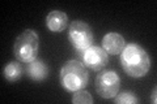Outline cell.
I'll return each mask as SVG.
<instances>
[{"mask_svg":"<svg viewBox=\"0 0 157 104\" xmlns=\"http://www.w3.org/2000/svg\"><path fill=\"white\" fill-rule=\"evenodd\" d=\"M121 65L124 73L132 78H140L147 76L151 69V59L145 49L136 43L124 46L121 52Z\"/></svg>","mask_w":157,"mask_h":104,"instance_id":"1","label":"cell"},{"mask_svg":"<svg viewBox=\"0 0 157 104\" xmlns=\"http://www.w3.org/2000/svg\"><path fill=\"white\" fill-rule=\"evenodd\" d=\"M59 80L67 91L75 92L86 87L89 82V73L82 63L78 60H70L62 66Z\"/></svg>","mask_w":157,"mask_h":104,"instance_id":"2","label":"cell"},{"mask_svg":"<svg viewBox=\"0 0 157 104\" xmlns=\"http://www.w3.org/2000/svg\"><path fill=\"white\" fill-rule=\"evenodd\" d=\"M39 49V38L38 34L32 30L26 29L16 38L13 46V53L20 63H32L37 59Z\"/></svg>","mask_w":157,"mask_h":104,"instance_id":"3","label":"cell"},{"mask_svg":"<svg viewBox=\"0 0 157 104\" xmlns=\"http://www.w3.org/2000/svg\"><path fill=\"white\" fill-rule=\"evenodd\" d=\"M94 87L97 94L104 99L114 98L121 88V77L114 70H102L96 77Z\"/></svg>","mask_w":157,"mask_h":104,"instance_id":"4","label":"cell"},{"mask_svg":"<svg viewBox=\"0 0 157 104\" xmlns=\"http://www.w3.org/2000/svg\"><path fill=\"white\" fill-rule=\"evenodd\" d=\"M68 39L75 49H86L93 43L92 27L81 20H76L70 25L68 29Z\"/></svg>","mask_w":157,"mask_h":104,"instance_id":"5","label":"cell"},{"mask_svg":"<svg viewBox=\"0 0 157 104\" xmlns=\"http://www.w3.org/2000/svg\"><path fill=\"white\" fill-rule=\"evenodd\" d=\"M76 55L78 57V61L84 64L85 68L97 72L102 70L109 61L107 52L98 46H90L86 49H76Z\"/></svg>","mask_w":157,"mask_h":104,"instance_id":"6","label":"cell"},{"mask_svg":"<svg viewBox=\"0 0 157 104\" xmlns=\"http://www.w3.org/2000/svg\"><path fill=\"white\" fill-rule=\"evenodd\" d=\"M124 46V38L118 33H107L102 39V48L110 55H119Z\"/></svg>","mask_w":157,"mask_h":104,"instance_id":"7","label":"cell"},{"mask_svg":"<svg viewBox=\"0 0 157 104\" xmlns=\"http://www.w3.org/2000/svg\"><path fill=\"white\" fill-rule=\"evenodd\" d=\"M46 26L52 33H62L68 26V16L62 11H51L46 17Z\"/></svg>","mask_w":157,"mask_h":104,"instance_id":"8","label":"cell"},{"mask_svg":"<svg viewBox=\"0 0 157 104\" xmlns=\"http://www.w3.org/2000/svg\"><path fill=\"white\" fill-rule=\"evenodd\" d=\"M26 74L33 81H43L48 76V66L41 59H36L26 64Z\"/></svg>","mask_w":157,"mask_h":104,"instance_id":"9","label":"cell"},{"mask_svg":"<svg viewBox=\"0 0 157 104\" xmlns=\"http://www.w3.org/2000/svg\"><path fill=\"white\" fill-rule=\"evenodd\" d=\"M3 76L8 82H16L22 76V66L20 63L11 61L3 68Z\"/></svg>","mask_w":157,"mask_h":104,"instance_id":"10","label":"cell"},{"mask_svg":"<svg viewBox=\"0 0 157 104\" xmlns=\"http://www.w3.org/2000/svg\"><path fill=\"white\" fill-rule=\"evenodd\" d=\"M72 103L73 104H92L93 98L88 91H84L81 88V90L75 91V94L72 96Z\"/></svg>","mask_w":157,"mask_h":104,"instance_id":"11","label":"cell"},{"mask_svg":"<svg viewBox=\"0 0 157 104\" xmlns=\"http://www.w3.org/2000/svg\"><path fill=\"white\" fill-rule=\"evenodd\" d=\"M113 99H114V102L117 104H136L137 103L136 96L130 91H123L121 94H117Z\"/></svg>","mask_w":157,"mask_h":104,"instance_id":"12","label":"cell"},{"mask_svg":"<svg viewBox=\"0 0 157 104\" xmlns=\"http://www.w3.org/2000/svg\"><path fill=\"white\" fill-rule=\"evenodd\" d=\"M156 94H157V91H156V88H155V90H153V92H152V96H151V100H152V103H153V104H156V103H157Z\"/></svg>","mask_w":157,"mask_h":104,"instance_id":"13","label":"cell"}]
</instances>
